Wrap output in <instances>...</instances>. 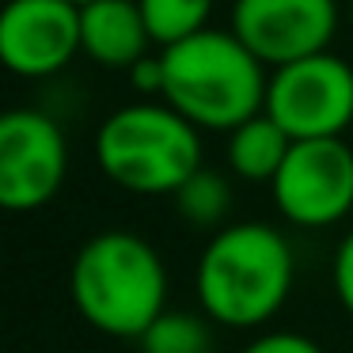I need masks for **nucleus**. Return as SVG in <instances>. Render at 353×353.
<instances>
[{"instance_id": "obj_1", "label": "nucleus", "mask_w": 353, "mask_h": 353, "mask_svg": "<svg viewBox=\"0 0 353 353\" xmlns=\"http://www.w3.org/2000/svg\"><path fill=\"white\" fill-rule=\"evenodd\" d=\"M296 281V254L281 228L232 221L205 239L194 262V300L213 327L259 330L285 307Z\"/></svg>"}, {"instance_id": "obj_2", "label": "nucleus", "mask_w": 353, "mask_h": 353, "mask_svg": "<svg viewBox=\"0 0 353 353\" xmlns=\"http://www.w3.org/2000/svg\"><path fill=\"white\" fill-rule=\"evenodd\" d=\"M69 296L92 330L137 342L168 312V266L145 236L110 228L80 243Z\"/></svg>"}, {"instance_id": "obj_3", "label": "nucleus", "mask_w": 353, "mask_h": 353, "mask_svg": "<svg viewBox=\"0 0 353 353\" xmlns=\"http://www.w3.org/2000/svg\"><path fill=\"white\" fill-rule=\"evenodd\" d=\"M163 103L194 130H239L266 110V65L232 31H201L160 54Z\"/></svg>"}, {"instance_id": "obj_4", "label": "nucleus", "mask_w": 353, "mask_h": 353, "mask_svg": "<svg viewBox=\"0 0 353 353\" xmlns=\"http://www.w3.org/2000/svg\"><path fill=\"white\" fill-rule=\"evenodd\" d=\"M95 160L114 186L141 198L175 190L201 163V137L168 103L118 107L95 133Z\"/></svg>"}, {"instance_id": "obj_5", "label": "nucleus", "mask_w": 353, "mask_h": 353, "mask_svg": "<svg viewBox=\"0 0 353 353\" xmlns=\"http://www.w3.org/2000/svg\"><path fill=\"white\" fill-rule=\"evenodd\" d=\"M266 114L292 141L342 137L353 122V69L334 54H315L274 69L266 88Z\"/></svg>"}, {"instance_id": "obj_6", "label": "nucleus", "mask_w": 353, "mask_h": 353, "mask_svg": "<svg viewBox=\"0 0 353 353\" xmlns=\"http://www.w3.org/2000/svg\"><path fill=\"white\" fill-rule=\"evenodd\" d=\"M274 205L292 228H334L353 213V148L342 137L292 141L289 160L270 183Z\"/></svg>"}, {"instance_id": "obj_7", "label": "nucleus", "mask_w": 353, "mask_h": 353, "mask_svg": "<svg viewBox=\"0 0 353 353\" xmlns=\"http://www.w3.org/2000/svg\"><path fill=\"white\" fill-rule=\"evenodd\" d=\"M69 175V145L61 125L42 110H8L0 118V205L34 213L50 205Z\"/></svg>"}, {"instance_id": "obj_8", "label": "nucleus", "mask_w": 353, "mask_h": 353, "mask_svg": "<svg viewBox=\"0 0 353 353\" xmlns=\"http://www.w3.org/2000/svg\"><path fill=\"white\" fill-rule=\"evenodd\" d=\"M334 31V0H236L232 4V34L262 65L274 69L327 54Z\"/></svg>"}, {"instance_id": "obj_9", "label": "nucleus", "mask_w": 353, "mask_h": 353, "mask_svg": "<svg viewBox=\"0 0 353 353\" xmlns=\"http://www.w3.org/2000/svg\"><path fill=\"white\" fill-rule=\"evenodd\" d=\"M77 50L80 8L69 0H12L0 16V57L16 77H54Z\"/></svg>"}, {"instance_id": "obj_10", "label": "nucleus", "mask_w": 353, "mask_h": 353, "mask_svg": "<svg viewBox=\"0 0 353 353\" xmlns=\"http://www.w3.org/2000/svg\"><path fill=\"white\" fill-rule=\"evenodd\" d=\"M148 23L137 0H95L80 8V46L107 69H133L148 57Z\"/></svg>"}, {"instance_id": "obj_11", "label": "nucleus", "mask_w": 353, "mask_h": 353, "mask_svg": "<svg viewBox=\"0 0 353 353\" xmlns=\"http://www.w3.org/2000/svg\"><path fill=\"white\" fill-rule=\"evenodd\" d=\"M289 148L292 137L262 110L259 118H251V122L228 133L224 156H228V171L243 183H274L281 163L289 160Z\"/></svg>"}, {"instance_id": "obj_12", "label": "nucleus", "mask_w": 353, "mask_h": 353, "mask_svg": "<svg viewBox=\"0 0 353 353\" xmlns=\"http://www.w3.org/2000/svg\"><path fill=\"white\" fill-rule=\"evenodd\" d=\"M175 209L186 224L194 228H205L209 236L221 232L224 224H232V183L221 171L198 168L183 186L175 190Z\"/></svg>"}, {"instance_id": "obj_13", "label": "nucleus", "mask_w": 353, "mask_h": 353, "mask_svg": "<svg viewBox=\"0 0 353 353\" xmlns=\"http://www.w3.org/2000/svg\"><path fill=\"white\" fill-rule=\"evenodd\" d=\"M141 353H216L213 323L201 312H163L137 338Z\"/></svg>"}, {"instance_id": "obj_14", "label": "nucleus", "mask_w": 353, "mask_h": 353, "mask_svg": "<svg viewBox=\"0 0 353 353\" xmlns=\"http://www.w3.org/2000/svg\"><path fill=\"white\" fill-rule=\"evenodd\" d=\"M137 4L152 42H160L163 50L209 31L205 23H209V12H213V0H137Z\"/></svg>"}, {"instance_id": "obj_15", "label": "nucleus", "mask_w": 353, "mask_h": 353, "mask_svg": "<svg viewBox=\"0 0 353 353\" xmlns=\"http://www.w3.org/2000/svg\"><path fill=\"white\" fill-rule=\"evenodd\" d=\"M239 353H323V345L300 330H262Z\"/></svg>"}, {"instance_id": "obj_16", "label": "nucleus", "mask_w": 353, "mask_h": 353, "mask_svg": "<svg viewBox=\"0 0 353 353\" xmlns=\"http://www.w3.org/2000/svg\"><path fill=\"white\" fill-rule=\"evenodd\" d=\"M330 285H334V296L342 304V312L353 319V228L338 239L334 259H330Z\"/></svg>"}, {"instance_id": "obj_17", "label": "nucleus", "mask_w": 353, "mask_h": 353, "mask_svg": "<svg viewBox=\"0 0 353 353\" xmlns=\"http://www.w3.org/2000/svg\"><path fill=\"white\" fill-rule=\"evenodd\" d=\"M130 80H133V88H137V92H145V95H152V92L163 95V61H160V54L145 57V61L133 65Z\"/></svg>"}, {"instance_id": "obj_18", "label": "nucleus", "mask_w": 353, "mask_h": 353, "mask_svg": "<svg viewBox=\"0 0 353 353\" xmlns=\"http://www.w3.org/2000/svg\"><path fill=\"white\" fill-rule=\"evenodd\" d=\"M69 4H77V8H88V4H95V0H69Z\"/></svg>"}, {"instance_id": "obj_19", "label": "nucleus", "mask_w": 353, "mask_h": 353, "mask_svg": "<svg viewBox=\"0 0 353 353\" xmlns=\"http://www.w3.org/2000/svg\"><path fill=\"white\" fill-rule=\"evenodd\" d=\"M350 16H353V8H350Z\"/></svg>"}]
</instances>
